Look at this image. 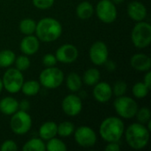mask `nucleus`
Instances as JSON below:
<instances>
[{
	"label": "nucleus",
	"instance_id": "19",
	"mask_svg": "<svg viewBox=\"0 0 151 151\" xmlns=\"http://www.w3.org/2000/svg\"><path fill=\"white\" fill-rule=\"evenodd\" d=\"M19 110V102L12 96H6L0 100V111L4 115H12Z\"/></svg>",
	"mask_w": 151,
	"mask_h": 151
},
{
	"label": "nucleus",
	"instance_id": "9",
	"mask_svg": "<svg viewBox=\"0 0 151 151\" xmlns=\"http://www.w3.org/2000/svg\"><path fill=\"white\" fill-rule=\"evenodd\" d=\"M96 13L97 18L105 24L114 22L118 16L116 4L111 0H100L96 4Z\"/></svg>",
	"mask_w": 151,
	"mask_h": 151
},
{
	"label": "nucleus",
	"instance_id": "1",
	"mask_svg": "<svg viewBox=\"0 0 151 151\" xmlns=\"http://www.w3.org/2000/svg\"><path fill=\"white\" fill-rule=\"evenodd\" d=\"M62 30V25L58 19L46 17L40 19L36 23L35 33L39 41L44 42H51L57 41L61 36Z\"/></svg>",
	"mask_w": 151,
	"mask_h": 151
},
{
	"label": "nucleus",
	"instance_id": "28",
	"mask_svg": "<svg viewBox=\"0 0 151 151\" xmlns=\"http://www.w3.org/2000/svg\"><path fill=\"white\" fill-rule=\"evenodd\" d=\"M47 142H48L45 145L46 150L48 151H65L67 150V147L65 142L56 137H53Z\"/></svg>",
	"mask_w": 151,
	"mask_h": 151
},
{
	"label": "nucleus",
	"instance_id": "24",
	"mask_svg": "<svg viewBox=\"0 0 151 151\" xmlns=\"http://www.w3.org/2000/svg\"><path fill=\"white\" fill-rule=\"evenodd\" d=\"M45 150L46 145L41 138H32L22 147L23 151H44Z\"/></svg>",
	"mask_w": 151,
	"mask_h": 151
},
{
	"label": "nucleus",
	"instance_id": "27",
	"mask_svg": "<svg viewBox=\"0 0 151 151\" xmlns=\"http://www.w3.org/2000/svg\"><path fill=\"white\" fill-rule=\"evenodd\" d=\"M75 130L74 125L71 121H63L59 125H58V135L63 138H66L71 136Z\"/></svg>",
	"mask_w": 151,
	"mask_h": 151
},
{
	"label": "nucleus",
	"instance_id": "8",
	"mask_svg": "<svg viewBox=\"0 0 151 151\" xmlns=\"http://www.w3.org/2000/svg\"><path fill=\"white\" fill-rule=\"evenodd\" d=\"M3 86L4 88L11 93L15 94L20 91L22 84L24 82V76L22 72L18 70L17 68H9L4 73L3 79Z\"/></svg>",
	"mask_w": 151,
	"mask_h": 151
},
{
	"label": "nucleus",
	"instance_id": "37",
	"mask_svg": "<svg viewBox=\"0 0 151 151\" xmlns=\"http://www.w3.org/2000/svg\"><path fill=\"white\" fill-rule=\"evenodd\" d=\"M30 109V103L27 99H22L20 102H19V110L24 111H28Z\"/></svg>",
	"mask_w": 151,
	"mask_h": 151
},
{
	"label": "nucleus",
	"instance_id": "12",
	"mask_svg": "<svg viewBox=\"0 0 151 151\" xmlns=\"http://www.w3.org/2000/svg\"><path fill=\"white\" fill-rule=\"evenodd\" d=\"M62 110L68 117H75L79 115L82 110V101L80 96L71 94L62 101Z\"/></svg>",
	"mask_w": 151,
	"mask_h": 151
},
{
	"label": "nucleus",
	"instance_id": "3",
	"mask_svg": "<svg viewBox=\"0 0 151 151\" xmlns=\"http://www.w3.org/2000/svg\"><path fill=\"white\" fill-rule=\"evenodd\" d=\"M125 132V125L119 117H108L99 127V134L106 142H119Z\"/></svg>",
	"mask_w": 151,
	"mask_h": 151
},
{
	"label": "nucleus",
	"instance_id": "34",
	"mask_svg": "<svg viewBox=\"0 0 151 151\" xmlns=\"http://www.w3.org/2000/svg\"><path fill=\"white\" fill-rule=\"evenodd\" d=\"M42 64L45 67H50V66H55L58 63V60L56 58V56L53 54H46L42 57Z\"/></svg>",
	"mask_w": 151,
	"mask_h": 151
},
{
	"label": "nucleus",
	"instance_id": "11",
	"mask_svg": "<svg viewBox=\"0 0 151 151\" xmlns=\"http://www.w3.org/2000/svg\"><path fill=\"white\" fill-rule=\"evenodd\" d=\"M109 58V50L107 45L102 42L97 41L94 42L89 49V58L96 65H102Z\"/></svg>",
	"mask_w": 151,
	"mask_h": 151
},
{
	"label": "nucleus",
	"instance_id": "15",
	"mask_svg": "<svg viewBox=\"0 0 151 151\" xmlns=\"http://www.w3.org/2000/svg\"><path fill=\"white\" fill-rule=\"evenodd\" d=\"M127 12L130 19L139 22L146 19L148 11L146 6L140 1H132L127 4Z\"/></svg>",
	"mask_w": 151,
	"mask_h": 151
},
{
	"label": "nucleus",
	"instance_id": "17",
	"mask_svg": "<svg viewBox=\"0 0 151 151\" xmlns=\"http://www.w3.org/2000/svg\"><path fill=\"white\" fill-rule=\"evenodd\" d=\"M131 66L139 72H147L151 68L150 58L143 53L134 54L130 59Z\"/></svg>",
	"mask_w": 151,
	"mask_h": 151
},
{
	"label": "nucleus",
	"instance_id": "14",
	"mask_svg": "<svg viewBox=\"0 0 151 151\" xmlns=\"http://www.w3.org/2000/svg\"><path fill=\"white\" fill-rule=\"evenodd\" d=\"M112 96V88L109 83L104 81H98L96 85H94L93 96L97 102L105 104L111 98Z\"/></svg>",
	"mask_w": 151,
	"mask_h": 151
},
{
	"label": "nucleus",
	"instance_id": "30",
	"mask_svg": "<svg viewBox=\"0 0 151 151\" xmlns=\"http://www.w3.org/2000/svg\"><path fill=\"white\" fill-rule=\"evenodd\" d=\"M14 64H15V68H17L20 72H23V71L27 70L30 67L31 62H30L28 56L23 54L15 58Z\"/></svg>",
	"mask_w": 151,
	"mask_h": 151
},
{
	"label": "nucleus",
	"instance_id": "6",
	"mask_svg": "<svg viewBox=\"0 0 151 151\" xmlns=\"http://www.w3.org/2000/svg\"><path fill=\"white\" fill-rule=\"evenodd\" d=\"M113 107L115 109V111L117 114L126 119H133L134 118L137 111H138V104L134 99H133L130 96H118L114 103H113Z\"/></svg>",
	"mask_w": 151,
	"mask_h": 151
},
{
	"label": "nucleus",
	"instance_id": "25",
	"mask_svg": "<svg viewBox=\"0 0 151 151\" xmlns=\"http://www.w3.org/2000/svg\"><path fill=\"white\" fill-rule=\"evenodd\" d=\"M16 58L15 53L11 50H3L0 51V68H8L14 64Z\"/></svg>",
	"mask_w": 151,
	"mask_h": 151
},
{
	"label": "nucleus",
	"instance_id": "21",
	"mask_svg": "<svg viewBox=\"0 0 151 151\" xmlns=\"http://www.w3.org/2000/svg\"><path fill=\"white\" fill-rule=\"evenodd\" d=\"M41 88V84L35 80L24 81L21 87V91L27 96H35L38 94Z\"/></svg>",
	"mask_w": 151,
	"mask_h": 151
},
{
	"label": "nucleus",
	"instance_id": "22",
	"mask_svg": "<svg viewBox=\"0 0 151 151\" xmlns=\"http://www.w3.org/2000/svg\"><path fill=\"white\" fill-rule=\"evenodd\" d=\"M82 79L77 73H70L66 77V86L72 92H78L82 87Z\"/></svg>",
	"mask_w": 151,
	"mask_h": 151
},
{
	"label": "nucleus",
	"instance_id": "18",
	"mask_svg": "<svg viewBox=\"0 0 151 151\" xmlns=\"http://www.w3.org/2000/svg\"><path fill=\"white\" fill-rule=\"evenodd\" d=\"M58 125L54 121H46L39 128V136L43 141H49L50 139L58 135Z\"/></svg>",
	"mask_w": 151,
	"mask_h": 151
},
{
	"label": "nucleus",
	"instance_id": "39",
	"mask_svg": "<svg viewBox=\"0 0 151 151\" xmlns=\"http://www.w3.org/2000/svg\"><path fill=\"white\" fill-rule=\"evenodd\" d=\"M143 83L150 89L151 88V72L147 71L146 74L144 75V79H143Z\"/></svg>",
	"mask_w": 151,
	"mask_h": 151
},
{
	"label": "nucleus",
	"instance_id": "16",
	"mask_svg": "<svg viewBox=\"0 0 151 151\" xmlns=\"http://www.w3.org/2000/svg\"><path fill=\"white\" fill-rule=\"evenodd\" d=\"M19 49L24 55H35L40 49V41L36 36L33 35H26L20 42Z\"/></svg>",
	"mask_w": 151,
	"mask_h": 151
},
{
	"label": "nucleus",
	"instance_id": "35",
	"mask_svg": "<svg viewBox=\"0 0 151 151\" xmlns=\"http://www.w3.org/2000/svg\"><path fill=\"white\" fill-rule=\"evenodd\" d=\"M17 150H18V145L12 140H6L0 145L1 151H15Z\"/></svg>",
	"mask_w": 151,
	"mask_h": 151
},
{
	"label": "nucleus",
	"instance_id": "20",
	"mask_svg": "<svg viewBox=\"0 0 151 151\" xmlns=\"http://www.w3.org/2000/svg\"><path fill=\"white\" fill-rule=\"evenodd\" d=\"M93 14H94V7L89 2L83 1L77 5L76 15L79 19H90Z\"/></svg>",
	"mask_w": 151,
	"mask_h": 151
},
{
	"label": "nucleus",
	"instance_id": "29",
	"mask_svg": "<svg viewBox=\"0 0 151 151\" xmlns=\"http://www.w3.org/2000/svg\"><path fill=\"white\" fill-rule=\"evenodd\" d=\"M150 88L142 82H136L132 88V92L134 97L142 99L148 96L149 92H150Z\"/></svg>",
	"mask_w": 151,
	"mask_h": 151
},
{
	"label": "nucleus",
	"instance_id": "31",
	"mask_svg": "<svg viewBox=\"0 0 151 151\" xmlns=\"http://www.w3.org/2000/svg\"><path fill=\"white\" fill-rule=\"evenodd\" d=\"M137 119V121L141 124L146 125L151 118V112L150 110L148 107H142L141 109H138L135 116H134Z\"/></svg>",
	"mask_w": 151,
	"mask_h": 151
},
{
	"label": "nucleus",
	"instance_id": "40",
	"mask_svg": "<svg viewBox=\"0 0 151 151\" xmlns=\"http://www.w3.org/2000/svg\"><path fill=\"white\" fill-rule=\"evenodd\" d=\"M125 0H111L112 3H114L115 4H120L124 2Z\"/></svg>",
	"mask_w": 151,
	"mask_h": 151
},
{
	"label": "nucleus",
	"instance_id": "33",
	"mask_svg": "<svg viewBox=\"0 0 151 151\" xmlns=\"http://www.w3.org/2000/svg\"><path fill=\"white\" fill-rule=\"evenodd\" d=\"M33 4L35 7L40 10H46L50 9L53 4L55 0H32Z\"/></svg>",
	"mask_w": 151,
	"mask_h": 151
},
{
	"label": "nucleus",
	"instance_id": "23",
	"mask_svg": "<svg viewBox=\"0 0 151 151\" xmlns=\"http://www.w3.org/2000/svg\"><path fill=\"white\" fill-rule=\"evenodd\" d=\"M101 73L96 68H89L88 69L82 77V82H84L88 86H94L98 81H100Z\"/></svg>",
	"mask_w": 151,
	"mask_h": 151
},
{
	"label": "nucleus",
	"instance_id": "5",
	"mask_svg": "<svg viewBox=\"0 0 151 151\" xmlns=\"http://www.w3.org/2000/svg\"><path fill=\"white\" fill-rule=\"evenodd\" d=\"M65 75L62 70L58 67H45L40 73V84L48 89L58 88L64 81Z\"/></svg>",
	"mask_w": 151,
	"mask_h": 151
},
{
	"label": "nucleus",
	"instance_id": "10",
	"mask_svg": "<svg viewBox=\"0 0 151 151\" xmlns=\"http://www.w3.org/2000/svg\"><path fill=\"white\" fill-rule=\"evenodd\" d=\"M74 140L77 144L83 148L93 147L97 141L96 132L89 127L81 126L74 130Z\"/></svg>",
	"mask_w": 151,
	"mask_h": 151
},
{
	"label": "nucleus",
	"instance_id": "32",
	"mask_svg": "<svg viewBox=\"0 0 151 151\" xmlns=\"http://www.w3.org/2000/svg\"><path fill=\"white\" fill-rule=\"evenodd\" d=\"M112 88V95H114L116 97L126 95L127 90V84L124 81H118L114 83Z\"/></svg>",
	"mask_w": 151,
	"mask_h": 151
},
{
	"label": "nucleus",
	"instance_id": "13",
	"mask_svg": "<svg viewBox=\"0 0 151 151\" xmlns=\"http://www.w3.org/2000/svg\"><path fill=\"white\" fill-rule=\"evenodd\" d=\"M58 62L63 64H71L76 61L79 56V51L76 46L71 43H65L58 48L55 53Z\"/></svg>",
	"mask_w": 151,
	"mask_h": 151
},
{
	"label": "nucleus",
	"instance_id": "36",
	"mask_svg": "<svg viewBox=\"0 0 151 151\" xmlns=\"http://www.w3.org/2000/svg\"><path fill=\"white\" fill-rule=\"evenodd\" d=\"M105 151H119L120 150V146L118 143V142H108V144L104 148Z\"/></svg>",
	"mask_w": 151,
	"mask_h": 151
},
{
	"label": "nucleus",
	"instance_id": "4",
	"mask_svg": "<svg viewBox=\"0 0 151 151\" xmlns=\"http://www.w3.org/2000/svg\"><path fill=\"white\" fill-rule=\"evenodd\" d=\"M132 42L138 49L147 48L151 42V25L144 20L139 21L131 33Z\"/></svg>",
	"mask_w": 151,
	"mask_h": 151
},
{
	"label": "nucleus",
	"instance_id": "38",
	"mask_svg": "<svg viewBox=\"0 0 151 151\" xmlns=\"http://www.w3.org/2000/svg\"><path fill=\"white\" fill-rule=\"evenodd\" d=\"M104 65H105L106 70L109 71V72H113V71H115L116 68H117L116 63H115L114 61H112V60H110V59H107V60L104 62Z\"/></svg>",
	"mask_w": 151,
	"mask_h": 151
},
{
	"label": "nucleus",
	"instance_id": "2",
	"mask_svg": "<svg viewBox=\"0 0 151 151\" xmlns=\"http://www.w3.org/2000/svg\"><path fill=\"white\" fill-rule=\"evenodd\" d=\"M126 142L133 150H140L144 149L150 141V131L141 123H133L125 130Z\"/></svg>",
	"mask_w": 151,
	"mask_h": 151
},
{
	"label": "nucleus",
	"instance_id": "7",
	"mask_svg": "<svg viewBox=\"0 0 151 151\" xmlns=\"http://www.w3.org/2000/svg\"><path fill=\"white\" fill-rule=\"evenodd\" d=\"M10 127L15 134H26L32 127V118L27 111L18 110L12 115Z\"/></svg>",
	"mask_w": 151,
	"mask_h": 151
},
{
	"label": "nucleus",
	"instance_id": "41",
	"mask_svg": "<svg viewBox=\"0 0 151 151\" xmlns=\"http://www.w3.org/2000/svg\"><path fill=\"white\" fill-rule=\"evenodd\" d=\"M3 88H4V86H3V81H2V79H0V93L2 92Z\"/></svg>",
	"mask_w": 151,
	"mask_h": 151
},
{
	"label": "nucleus",
	"instance_id": "26",
	"mask_svg": "<svg viewBox=\"0 0 151 151\" xmlns=\"http://www.w3.org/2000/svg\"><path fill=\"white\" fill-rule=\"evenodd\" d=\"M19 28L20 33L25 35H33L35 32L36 22L33 19H30V18L23 19L19 24Z\"/></svg>",
	"mask_w": 151,
	"mask_h": 151
}]
</instances>
